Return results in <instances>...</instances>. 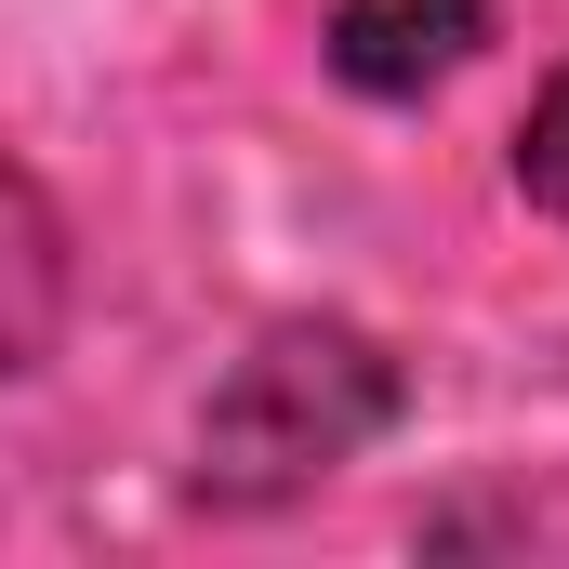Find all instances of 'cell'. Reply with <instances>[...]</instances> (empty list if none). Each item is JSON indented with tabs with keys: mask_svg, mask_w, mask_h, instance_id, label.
Segmentation results:
<instances>
[{
	"mask_svg": "<svg viewBox=\"0 0 569 569\" xmlns=\"http://www.w3.org/2000/svg\"><path fill=\"white\" fill-rule=\"evenodd\" d=\"M385 425H398V358L345 318H279L199 411V490L212 503H291V490L345 477Z\"/></svg>",
	"mask_w": 569,
	"mask_h": 569,
	"instance_id": "obj_1",
	"label": "cell"
},
{
	"mask_svg": "<svg viewBox=\"0 0 569 569\" xmlns=\"http://www.w3.org/2000/svg\"><path fill=\"white\" fill-rule=\"evenodd\" d=\"M490 40V0H345L331 13V67L358 80V93H437L463 53Z\"/></svg>",
	"mask_w": 569,
	"mask_h": 569,
	"instance_id": "obj_2",
	"label": "cell"
},
{
	"mask_svg": "<svg viewBox=\"0 0 569 569\" xmlns=\"http://www.w3.org/2000/svg\"><path fill=\"white\" fill-rule=\"evenodd\" d=\"M53 318H67V239H53L40 186L0 172V371H40Z\"/></svg>",
	"mask_w": 569,
	"mask_h": 569,
	"instance_id": "obj_3",
	"label": "cell"
},
{
	"mask_svg": "<svg viewBox=\"0 0 569 569\" xmlns=\"http://www.w3.org/2000/svg\"><path fill=\"white\" fill-rule=\"evenodd\" d=\"M517 186H530L543 212H569V67H557V93L530 107V133H517Z\"/></svg>",
	"mask_w": 569,
	"mask_h": 569,
	"instance_id": "obj_4",
	"label": "cell"
}]
</instances>
